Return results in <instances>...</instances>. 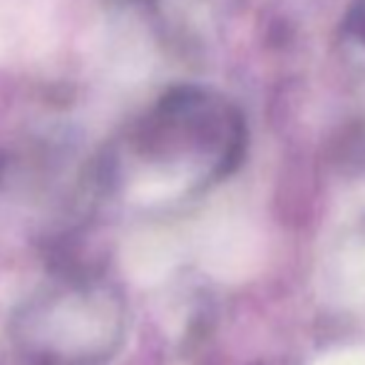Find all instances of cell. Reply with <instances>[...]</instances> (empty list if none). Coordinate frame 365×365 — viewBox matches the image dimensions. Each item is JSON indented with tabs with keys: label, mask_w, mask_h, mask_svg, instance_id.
Instances as JSON below:
<instances>
[{
	"label": "cell",
	"mask_w": 365,
	"mask_h": 365,
	"mask_svg": "<svg viewBox=\"0 0 365 365\" xmlns=\"http://www.w3.org/2000/svg\"><path fill=\"white\" fill-rule=\"evenodd\" d=\"M122 336V296L90 274L58 276L13 318V341L30 365H102Z\"/></svg>",
	"instance_id": "6da1fadb"
}]
</instances>
